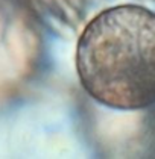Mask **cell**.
I'll list each match as a JSON object with an SVG mask.
<instances>
[{
  "mask_svg": "<svg viewBox=\"0 0 155 159\" xmlns=\"http://www.w3.org/2000/svg\"><path fill=\"white\" fill-rule=\"evenodd\" d=\"M75 65L85 93L119 111L155 105V12L140 5L104 9L85 26Z\"/></svg>",
  "mask_w": 155,
  "mask_h": 159,
  "instance_id": "6da1fadb",
  "label": "cell"
}]
</instances>
